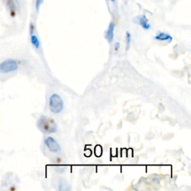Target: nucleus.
Here are the masks:
<instances>
[{
    "mask_svg": "<svg viewBox=\"0 0 191 191\" xmlns=\"http://www.w3.org/2000/svg\"><path fill=\"white\" fill-rule=\"evenodd\" d=\"M38 129L43 134H53L58 131V126L54 119L42 115L37 122Z\"/></svg>",
    "mask_w": 191,
    "mask_h": 191,
    "instance_id": "nucleus-1",
    "label": "nucleus"
},
{
    "mask_svg": "<svg viewBox=\"0 0 191 191\" xmlns=\"http://www.w3.org/2000/svg\"><path fill=\"white\" fill-rule=\"evenodd\" d=\"M49 107L53 114H60L63 109V101L57 93H53L49 97Z\"/></svg>",
    "mask_w": 191,
    "mask_h": 191,
    "instance_id": "nucleus-2",
    "label": "nucleus"
},
{
    "mask_svg": "<svg viewBox=\"0 0 191 191\" xmlns=\"http://www.w3.org/2000/svg\"><path fill=\"white\" fill-rule=\"evenodd\" d=\"M18 63L14 59H7L0 63V73H9L18 70Z\"/></svg>",
    "mask_w": 191,
    "mask_h": 191,
    "instance_id": "nucleus-3",
    "label": "nucleus"
},
{
    "mask_svg": "<svg viewBox=\"0 0 191 191\" xmlns=\"http://www.w3.org/2000/svg\"><path fill=\"white\" fill-rule=\"evenodd\" d=\"M44 143L48 149L53 153H57L61 151V146L58 141L52 137H48L45 139Z\"/></svg>",
    "mask_w": 191,
    "mask_h": 191,
    "instance_id": "nucleus-4",
    "label": "nucleus"
},
{
    "mask_svg": "<svg viewBox=\"0 0 191 191\" xmlns=\"http://www.w3.org/2000/svg\"><path fill=\"white\" fill-rule=\"evenodd\" d=\"M114 29H115V24L113 22H110L107 28V31L105 32V38L107 39V42L109 43H112L114 37Z\"/></svg>",
    "mask_w": 191,
    "mask_h": 191,
    "instance_id": "nucleus-5",
    "label": "nucleus"
},
{
    "mask_svg": "<svg viewBox=\"0 0 191 191\" xmlns=\"http://www.w3.org/2000/svg\"><path fill=\"white\" fill-rule=\"evenodd\" d=\"M135 19H137L138 20V22H135L136 23H138L139 25H141V27H142L143 29H145V30H148V29L151 28V25L148 23V19H147V17L145 15L136 17Z\"/></svg>",
    "mask_w": 191,
    "mask_h": 191,
    "instance_id": "nucleus-6",
    "label": "nucleus"
},
{
    "mask_svg": "<svg viewBox=\"0 0 191 191\" xmlns=\"http://www.w3.org/2000/svg\"><path fill=\"white\" fill-rule=\"evenodd\" d=\"M154 38L158 41H167L169 43L172 41V37L166 32H159Z\"/></svg>",
    "mask_w": 191,
    "mask_h": 191,
    "instance_id": "nucleus-7",
    "label": "nucleus"
},
{
    "mask_svg": "<svg viewBox=\"0 0 191 191\" xmlns=\"http://www.w3.org/2000/svg\"><path fill=\"white\" fill-rule=\"evenodd\" d=\"M31 43H32V46L37 49H39L40 48V42L39 38L37 37V36L35 35H31L30 36Z\"/></svg>",
    "mask_w": 191,
    "mask_h": 191,
    "instance_id": "nucleus-8",
    "label": "nucleus"
},
{
    "mask_svg": "<svg viewBox=\"0 0 191 191\" xmlns=\"http://www.w3.org/2000/svg\"><path fill=\"white\" fill-rule=\"evenodd\" d=\"M7 5H8V8H9L11 16L14 17L15 14H16V12H15V11H16V7H15L14 1V0H8Z\"/></svg>",
    "mask_w": 191,
    "mask_h": 191,
    "instance_id": "nucleus-9",
    "label": "nucleus"
},
{
    "mask_svg": "<svg viewBox=\"0 0 191 191\" xmlns=\"http://www.w3.org/2000/svg\"><path fill=\"white\" fill-rule=\"evenodd\" d=\"M125 42H126V50H128L131 43V35L128 32H127L125 35Z\"/></svg>",
    "mask_w": 191,
    "mask_h": 191,
    "instance_id": "nucleus-10",
    "label": "nucleus"
},
{
    "mask_svg": "<svg viewBox=\"0 0 191 191\" xmlns=\"http://www.w3.org/2000/svg\"><path fill=\"white\" fill-rule=\"evenodd\" d=\"M43 0H36V4H35V8H36V11H38L40 9V5L43 4Z\"/></svg>",
    "mask_w": 191,
    "mask_h": 191,
    "instance_id": "nucleus-11",
    "label": "nucleus"
},
{
    "mask_svg": "<svg viewBox=\"0 0 191 191\" xmlns=\"http://www.w3.org/2000/svg\"><path fill=\"white\" fill-rule=\"evenodd\" d=\"M34 32H35V26H34L33 23H31L30 28H29V32H30V35H33Z\"/></svg>",
    "mask_w": 191,
    "mask_h": 191,
    "instance_id": "nucleus-12",
    "label": "nucleus"
},
{
    "mask_svg": "<svg viewBox=\"0 0 191 191\" xmlns=\"http://www.w3.org/2000/svg\"><path fill=\"white\" fill-rule=\"evenodd\" d=\"M120 44L119 42H117V43H115V44H114V50L116 51V52H117V51L120 49Z\"/></svg>",
    "mask_w": 191,
    "mask_h": 191,
    "instance_id": "nucleus-13",
    "label": "nucleus"
},
{
    "mask_svg": "<svg viewBox=\"0 0 191 191\" xmlns=\"http://www.w3.org/2000/svg\"><path fill=\"white\" fill-rule=\"evenodd\" d=\"M111 1H112V2H114V1H115V0H111Z\"/></svg>",
    "mask_w": 191,
    "mask_h": 191,
    "instance_id": "nucleus-14",
    "label": "nucleus"
}]
</instances>
